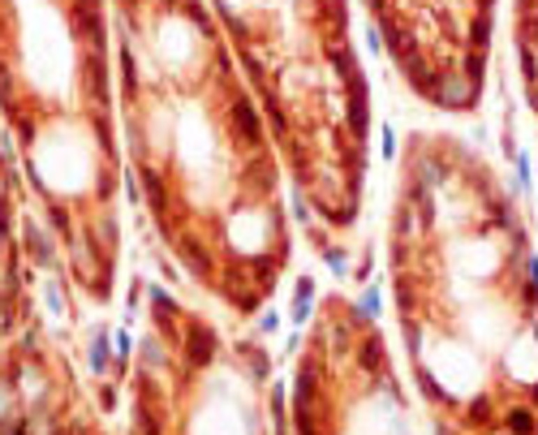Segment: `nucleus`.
<instances>
[{"label":"nucleus","mask_w":538,"mask_h":435,"mask_svg":"<svg viewBox=\"0 0 538 435\" xmlns=\"http://www.w3.org/2000/svg\"><path fill=\"white\" fill-rule=\"evenodd\" d=\"M392 263L409 357L444 422L538 435V254L517 190L478 147L414 138Z\"/></svg>","instance_id":"1"},{"label":"nucleus","mask_w":538,"mask_h":435,"mask_svg":"<svg viewBox=\"0 0 538 435\" xmlns=\"http://www.w3.org/2000/svg\"><path fill=\"white\" fill-rule=\"evenodd\" d=\"M121 5V78L142 194L181 263L237 311H254L285 267L263 117L198 0Z\"/></svg>","instance_id":"2"},{"label":"nucleus","mask_w":538,"mask_h":435,"mask_svg":"<svg viewBox=\"0 0 538 435\" xmlns=\"http://www.w3.org/2000/svg\"><path fill=\"white\" fill-rule=\"evenodd\" d=\"M297 186L327 224H353L366 164V87L341 0H216Z\"/></svg>","instance_id":"3"},{"label":"nucleus","mask_w":538,"mask_h":435,"mask_svg":"<svg viewBox=\"0 0 538 435\" xmlns=\"http://www.w3.org/2000/svg\"><path fill=\"white\" fill-rule=\"evenodd\" d=\"M297 435H409L401 383L362 311H327L293 383Z\"/></svg>","instance_id":"4"},{"label":"nucleus","mask_w":538,"mask_h":435,"mask_svg":"<svg viewBox=\"0 0 538 435\" xmlns=\"http://www.w3.org/2000/svg\"><path fill=\"white\" fill-rule=\"evenodd\" d=\"M392 57L426 104L470 112L486 91L495 0H366Z\"/></svg>","instance_id":"5"},{"label":"nucleus","mask_w":538,"mask_h":435,"mask_svg":"<svg viewBox=\"0 0 538 435\" xmlns=\"http://www.w3.org/2000/svg\"><path fill=\"white\" fill-rule=\"evenodd\" d=\"M512 47H517L525 104L538 121V0H512Z\"/></svg>","instance_id":"6"},{"label":"nucleus","mask_w":538,"mask_h":435,"mask_svg":"<svg viewBox=\"0 0 538 435\" xmlns=\"http://www.w3.org/2000/svg\"><path fill=\"white\" fill-rule=\"evenodd\" d=\"M435 435H474V431H461V427H452V422H440V431Z\"/></svg>","instance_id":"7"}]
</instances>
